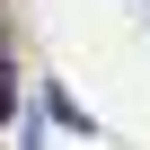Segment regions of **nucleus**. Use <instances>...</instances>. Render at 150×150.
I'll list each match as a JSON object with an SVG mask.
<instances>
[{
    "label": "nucleus",
    "mask_w": 150,
    "mask_h": 150,
    "mask_svg": "<svg viewBox=\"0 0 150 150\" xmlns=\"http://www.w3.org/2000/svg\"><path fill=\"white\" fill-rule=\"evenodd\" d=\"M18 106V80H9V62H0V115H9Z\"/></svg>",
    "instance_id": "obj_1"
}]
</instances>
